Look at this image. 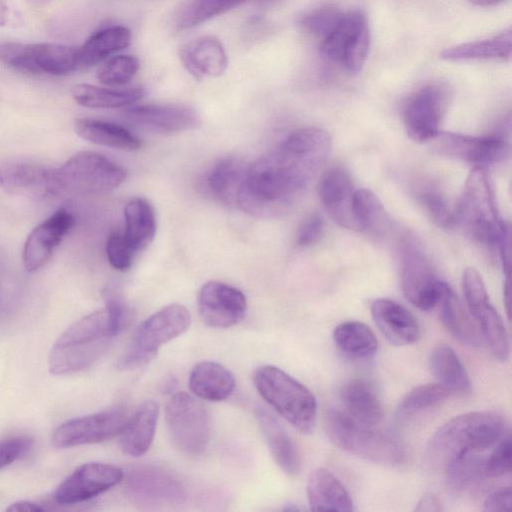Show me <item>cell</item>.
Wrapping results in <instances>:
<instances>
[{"instance_id": "1", "label": "cell", "mask_w": 512, "mask_h": 512, "mask_svg": "<svg viewBox=\"0 0 512 512\" xmlns=\"http://www.w3.org/2000/svg\"><path fill=\"white\" fill-rule=\"evenodd\" d=\"M321 166L313 155L281 142L249 164L236 205L256 218H277L292 207Z\"/></svg>"}, {"instance_id": "2", "label": "cell", "mask_w": 512, "mask_h": 512, "mask_svg": "<svg viewBox=\"0 0 512 512\" xmlns=\"http://www.w3.org/2000/svg\"><path fill=\"white\" fill-rule=\"evenodd\" d=\"M507 433L506 418L495 411L467 412L443 424L425 447L424 459L433 468L443 467L464 452H481L497 444Z\"/></svg>"}, {"instance_id": "3", "label": "cell", "mask_w": 512, "mask_h": 512, "mask_svg": "<svg viewBox=\"0 0 512 512\" xmlns=\"http://www.w3.org/2000/svg\"><path fill=\"white\" fill-rule=\"evenodd\" d=\"M115 337L105 308L82 317L53 344L48 357L50 373L68 375L89 368L106 353Z\"/></svg>"}, {"instance_id": "4", "label": "cell", "mask_w": 512, "mask_h": 512, "mask_svg": "<svg viewBox=\"0 0 512 512\" xmlns=\"http://www.w3.org/2000/svg\"><path fill=\"white\" fill-rule=\"evenodd\" d=\"M325 429L331 443L349 454L387 466L405 463L407 451L396 437L358 423L346 413L329 410Z\"/></svg>"}, {"instance_id": "5", "label": "cell", "mask_w": 512, "mask_h": 512, "mask_svg": "<svg viewBox=\"0 0 512 512\" xmlns=\"http://www.w3.org/2000/svg\"><path fill=\"white\" fill-rule=\"evenodd\" d=\"M253 381L262 398L293 427L303 434L313 432L317 402L305 385L272 365L259 367Z\"/></svg>"}, {"instance_id": "6", "label": "cell", "mask_w": 512, "mask_h": 512, "mask_svg": "<svg viewBox=\"0 0 512 512\" xmlns=\"http://www.w3.org/2000/svg\"><path fill=\"white\" fill-rule=\"evenodd\" d=\"M127 172L107 157L92 151L73 155L53 169L55 195L101 194L120 186Z\"/></svg>"}, {"instance_id": "7", "label": "cell", "mask_w": 512, "mask_h": 512, "mask_svg": "<svg viewBox=\"0 0 512 512\" xmlns=\"http://www.w3.org/2000/svg\"><path fill=\"white\" fill-rule=\"evenodd\" d=\"M191 323V315L181 304L167 305L145 319L135 330L118 361L122 370L146 365L162 345L183 334Z\"/></svg>"}, {"instance_id": "8", "label": "cell", "mask_w": 512, "mask_h": 512, "mask_svg": "<svg viewBox=\"0 0 512 512\" xmlns=\"http://www.w3.org/2000/svg\"><path fill=\"white\" fill-rule=\"evenodd\" d=\"M501 222L488 174L484 167L475 166L457 203V225H463L475 240L496 245Z\"/></svg>"}, {"instance_id": "9", "label": "cell", "mask_w": 512, "mask_h": 512, "mask_svg": "<svg viewBox=\"0 0 512 512\" xmlns=\"http://www.w3.org/2000/svg\"><path fill=\"white\" fill-rule=\"evenodd\" d=\"M400 285L404 296L417 308L437 307L447 283L439 280L417 240L404 235L399 243Z\"/></svg>"}, {"instance_id": "10", "label": "cell", "mask_w": 512, "mask_h": 512, "mask_svg": "<svg viewBox=\"0 0 512 512\" xmlns=\"http://www.w3.org/2000/svg\"><path fill=\"white\" fill-rule=\"evenodd\" d=\"M165 419L170 438L180 452L197 457L206 451L210 420L201 402L188 393H175L166 404Z\"/></svg>"}, {"instance_id": "11", "label": "cell", "mask_w": 512, "mask_h": 512, "mask_svg": "<svg viewBox=\"0 0 512 512\" xmlns=\"http://www.w3.org/2000/svg\"><path fill=\"white\" fill-rule=\"evenodd\" d=\"M321 54L350 74H358L368 57L370 32L359 10L344 12L334 29L320 42Z\"/></svg>"}, {"instance_id": "12", "label": "cell", "mask_w": 512, "mask_h": 512, "mask_svg": "<svg viewBox=\"0 0 512 512\" xmlns=\"http://www.w3.org/2000/svg\"><path fill=\"white\" fill-rule=\"evenodd\" d=\"M126 490L133 502L143 506L176 505L187 496L183 482L172 471L154 464L131 469Z\"/></svg>"}, {"instance_id": "13", "label": "cell", "mask_w": 512, "mask_h": 512, "mask_svg": "<svg viewBox=\"0 0 512 512\" xmlns=\"http://www.w3.org/2000/svg\"><path fill=\"white\" fill-rule=\"evenodd\" d=\"M129 417L127 410L116 407L70 419L55 429L53 445L63 449L107 441L120 435Z\"/></svg>"}, {"instance_id": "14", "label": "cell", "mask_w": 512, "mask_h": 512, "mask_svg": "<svg viewBox=\"0 0 512 512\" xmlns=\"http://www.w3.org/2000/svg\"><path fill=\"white\" fill-rule=\"evenodd\" d=\"M431 141L437 153L481 167L499 163L509 155L508 141L500 134L471 136L439 132Z\"/></svg>"}, {"instance_id": "15", "label": "cell", "mask_w": 512, "mask_h": 512, "mask_svg": "<svg viewBox=\"0 0 512 512\" xmlns=\"http://www.w3.org/2000/svg\"><path fill=\"white\" fill-rule=\"evenodd\" d=\"M123 471L112 464L89 462L78 466L56 488L55 501L72 505L90 500L121 482Z\"/></svg>"}, {"instance_id": "16", "label": "cell", "mask_w": 512, "mask_h": 512, "mask_svg": "<svg viewBox=\"0 0 512 512\" xmlns=\"http://www.w3.org/2000/svg\"><path fill=\"white\" fill-rule=\"evenodd\" d=\"M446 101L445 89L437 84L422 87L408 100L403 118L410 139L431 141L440 132Z\"/></svg>"}, {"instance_id": "17", "label": "cell", "mask_w": 512, "mask_h": 512, "mask_svg": "<svg viewBox=\"0 0 512 512\" xmlns=\"http://www.w3.org/2000/svg\"><path fill=\"white\" fill-rule=\"evenodd\" d=\"M197 304L202 320L212 328L232 327L242 321L247 312L244 293L219 281H209L201 287Z\"/></svg>"}, {"instance_id": "18", "label": "cell", "mask_w": 512, "mask_h": 512, "mask_svg": "<svg viewBox=\"0 0 512 512\" xmlns=\"http://www.w3.org/2000/svg\"><path fill=\"white\" fill-rule=\"evenodd\" d=\"M74 224L75 217L71 211L60 208L37 225L28 235L23 248L26 271L34 273L44 267Z\"/></svg>"}, {"instance_id": "19", "label": "cell", "mask_w": 512, "mask_h": 512, "mask_svg": "<svg viewBox=\"0 0 512 512\" xmlns=\"http://www.w3.org/2000/svg\"><path fill=\"white\" fill-rule=\"evenodd\" d=\"M133 126L147 131L173 134L197 129L199 114L191 107L176 104L132 106L123 112Z\"/></svg>"}, {"instance_id": "20", "label": "cell", "mask_w": 512, "mask_h": 512, "mask_svg": "<svg viewBox=\"0 0 512 512\" xmlns=\"http://www.w3.org/2000/svg\"><path fill=\"white\" fill-rule=\"evenodd\" d=\"M320 200L341 227L361 231L354 210L355 189L349 174L339 167L325 171L318 182Z\"/></svg>"}, {"instance_id": "21", "label": "cell", "mask_w": 512, "mask_h": 512, "mask_svg": "<svg viewBox=\"0 0 512 512\" xmlns=\"http://www.w3.org/2000/svg\"><path fill=\"white\" fill-rule=\"evenodd\" d=\"M0 187L12 195L43 198L55 195L53 169L16 162L0 167Z\"/></svg>"}, {"instance_id": "22", "label": "cell", "mask_w": 512, "mask_h": 512, "mask_svg": "<svg viewBox=\"0 0 512 512\" xmlns=\"http://www.w3.org/2000/svg\"><path fill=\"white\" fill-rule=\"evenodd\" d=\"M372 318L384 337L393 345H409L420 337V326L414 315L398 302L379 298L370 307Z\"/></svg>"}, {"instance_id": "23", "label": "cell", "mask_w": 512, "mask_h": 512, "mask_svg": "<svg viewBox=\"0 0 512 512\" xmlns=\"http://www.w3.org/2000/svg\"><path fill=\"white\" fill-rule=\"evenodd\" d=\"M185 69L195 78L221 76L227 66L225 49L214 36H201L185 43L179 50Z\"/></svg>"}, {"instance_id": "24", "label": "cell", "mask_w": 512, "mask_h": 512, "mask_svg": "<svg viewBox=\"0 0 512 512\" xmlns=\"http://www.w3.org/2000/svg\"><path fill=\"white\" fill-rule=\"evenodd\" d=\"M256 417L275 463L285 474L297 475L301 469V457L293 439L266 409L258 408Z\"/></svg>"}, {"instance_id": "25", "label": "cell", "mask_w": 512, "mask_h": 512, "mask_svg": "<svg viewBox=\"0 0 512 512\" xmlns=\"http://www.w3.org/2000/svg\"><path fill=\"white\" fill-rule=\"evenodd\" d=\"M306 493L310 510L352 511L353 501L344 485L327 469L311 471Z\"/></svg>"}, {"instance_id": "26", "label": "cell", "mask_w": 512, "mask_h": 512, "mask_svg": "<svg viewBox=\"0 0 512 512\" xmlns=\"http://www.w3.org/2000/svg\"><path fill=\"white\" fill-rule=\"evenodd\" d=\"M158 416V403L147 400L129 417L120 433V446L125 454L139 457L149 450L154 439Z\"/></svg>"}, {"instance_id": "27", "label": "cell", "mask_w": 512, "mask_h": 512, "mask_svg": "<svg viewBox=\"0 0 512 512\" xmlns=\"http://www.w3.org/2000/svg\"><path fill=\"white\" fill-rule=\"evenodd\" d=\"M346 414L358 423L374 427L384 416L383 405L375 388L366 380L351 379L340 391Z\"/></svg>"}, {"instance_id": "28", "label": "cell", "mask_w": 512, "mask_h": 512, "mask_svg": "<svg viewBox=\"0 0 512 512\" xmlns=\"http://www.w3.org/2000/svg\"><path fill=\"white\" fill-rule=\"evenodd\" d=\"M233 374L222 364L202 361L196 364L189 376V388L198 398L207 401H223L234 391Z\"/></svg>"}, {"instance_id": "29", "label": "cell", "mask_w": 512, "mask_h": 512, "mask_svg": "<svg viewBox=\"0 0 512 512\" xmlns=\"http://www.w3.org/2000/svg\"><path fill=\"white\" fill-rule=\"evenodd\" d=\"M443 326L461 343L477 347L482 342L475 320L470 317L463 303L447 284L437 305Z\"/></svg>"}, {"instance_id": "30", "label": "cell", "mask_w": 512, "mask_h": 512, "mask_svg": "<svg viewBox=\"0 0 512 512\" xmlns=\"http://www.w3.org/2000/svg\"><path fill=\"white\" fill-rule=\"evenodd\" d=\"M429 368L438 383L450 394H471L472 383L467 370L451 347L444 344L434 347L429 355Z\"/></svg>"}, {"instance_id": "31", "label": "cell", "mask_w": 512, "mask_h": 512, "mask_svg": "<svg viewBox=\"0 0 512 512\" xmlns=\"http://www.w3.org/2000/svg\"><path fill=\"white\" fill-rule=\"evenodd\" d=\"M249 164L236 155L219 159L207 175V188L214 198L227 205H236L240 187Z\"/></svg>"}, {"instance_id": "32", "label": "cell", "mask_w": 512, "mask_h": 512, "mask_svg": "<svg viewBox=\"0 0 512 512\" xmlns=\"http://www.w3.org/2000/svg\"><path fill=\"white\" fill-rule=\"evenodd\" d=\"M130 30L121 25L110 26L93 33L80 47H77L78 69L94 66L112 54L129 46Z\"/></svg>"}, {"instance_id": "33", "label": "cell", "mask_w": 512, "mask_h": 512, "mask_svg": "<svg viewBox=\"0 0 512 512\" xmlns=\"http://www.w3.org/2000/svg\"><path fill=\"white\" fill-rule=\"evenodd\" d=\"M511 30L490 38L467 42L443 50L440 57L449 62L492 60L507 61L511 57Z\"/></svg>"}, {"instance_id": "34", "label": "cell", "mask_w": 512, "mask_h": 512, "mask_svg": "<svg viewBox=\"0 0 512 512\" xmlns=\"http://www.w3.org/2000/svg\"><path fill=\"white\" fill-rule=\"evenodd\" d=\"M75 131L82 139L101 146L126 151L141 147V140L130 130L103 120L79 118L75 121Z\"/></svg>"}, {"instance_id": "35", "label": "cell", "mask_w": 512, "mask_h": 512, "mask_svg": "<svg viewBox=\"0 0 512 512\" xmlns=\"http://www.w3.org/2000/svg\"><path fill=\"white\" fill-rule=\"evenodd\" d=\"M124 218V236L135 253L142 251L152 242L157 229L152 205L145 198H133L125 206Z\"/></svg>"}, {"instance_id": "36", "label": "cell", "mask_w": 512, "mask_h": 512, "mask_svg": "<svg viewBox=\"0 0 512 512\" xmlns=\"http://www.w3.org/2000/svg\"><path fill=\"white\" fill-rule=\"evenodd\" d=\"M336 347L351 359L371 358L378 349V340L374 332L359 321H346L337 325L333 331Z\"/></svg>"}, {"instance_id": "37", "label": "cell", "mask_w": 512, "mask_h": 512, "mask_svg": "<svg viewBox=\"0 0 512 512\" xmlns=\"http://www.w3.org/2000/svg\"><path fill=\"white\" fill-rule=\"evenodd\" d=\"M73 99L88 108H120L130 106L141 99L145 90L141 86L123 90L102 88L90 84H77L72 87Z\"/></svg>"}, {"instance_id": "38", "label": "cell", "mask_w": 512, "mask_h": 512, "mask_svg": "<svg viewBox=\"0 0 512 512\" xmlns=\"http://www.w3.org/2000/svg\"><path fill=\"white\" fill-rule=\"evenodd\" d=\"M32 59L37 74L65 75L78 69L77 47L59 43L32 44Z\"/></svg>"}, {"instance_id": "39", "label": "cell", "mask_w": 512, "mask_h": 512, "mask_svg": "<svg viewBox=\"0 0 512 512\" xmlns=\"http://www.w3.org/2000/svg\"><path fill=\"white\" fill-rule=\"evenodd\" d=\"M442 468L447 489L462 494L485 474V459L478 452H464L449 459Z\"/></svg>"}, {"instance_id": "40", "label": "cell", "mask_w": 512, "mask_h": 512, "mask_svg": "<svg viewBox=\"0 0 512 512\" xmlns=\"http://www.w3.org/2000/svg\"><path fill=\"white\" fill-rule=\"evenodd\" d=\"M354 210L361 231L376 237L384 236L388 232L390 218L379 198L371 190H355Z\"/></svg>"}, {"instance_id": "41", "label": "cell", "mask_w": 512, "mask_h": 512, "mask_svg": "<svg viewBox=\"0 0 512 512\" xmlns=\"http://www.w3.org/2000/svg\"><path fill=\"white\" fill-rule=\"evenodd\" d=\"M473 319L478 325L482 340L492 356L499 362L509 358V338L504 322L492 303L479 311Z\"/></svg>"}, {"instance_id": "42", "label": "cell", "mask_w": 512, "mask_h": 512, "mask_svg": "<svg viewBox=\"0 0 512 512\" xmlns=\"http://www.w3.org/2000/svg\"><path fill=\"white\" fill-rule=\"evenodd\" d=\"M449 396V391L439 383L418 385L400 400L396 414L399 418L417 415L441 405Z\"/></svg>"}, {"instance_id": "43", "label": "cell", "mask_w": 512, "mask_h": 512, "mask_svg": "<svg viewBox=\"0 0 512 512\" xmlns=\"http://www.w3.org/2000/svg\"><path fill=\"white\" fill-rule=\"evenodd\" d=\"M245 1L190 0L178 17L177 27L180 30L193 28L239 6Z\"/></svg>"}, {"instance_id": "44", "label": "cell", "mask_w": 512, "mask_h": 512, "mask_svg": "<svg viewBox=\"0 0 512 512\" xmlns=\"http://www.w3.org/2000/svg\"><path fill=\"white\" fill-rule=\"evenodd\" d=\"M139 66V60L134 55H117L100 66L97 78L107 86L125 85L135 76Z\"/></svg>"}, {"instance_id": "45", "label": "cell", "mask_w": 512, "mask_h": 512, "mask_svg": "<svg viewBox=\"0 0 512 512\" xmlns=\"http://www.w3.org/2000/svg\"><path fill=\"white\" fill-rule=\"evenodd\" d=\"M419 201L431 220L439 227L451 228L457 225V204L452 205L438 190L427 189L420 192Z\"/></svg>"}, {"instance_id": "46", "label": "cell", "mask_w": 512, "mask_h": 512, "mask_svg": "<svg viewBox=\"0 0 512 512\" xmlns=\"http://www.w3.org/2000/svg\"><path fill=\"white\" fill-rule=\"evenodd\" d=\"M343 13L336 6H321L305 14L300 24L306 32L321 42L334 29Z\"/></svg>"}, {"instance_id": "47", "label": "cell", "mask_w": 512, "mask_h": 512, "mask_svg": "<svg viewBox=\"0 0 512 512\" xmlns=\"http://www.w3.org/2000/svg\"><path fill=\"white\" fill-rule=\"evenodd\" d=\"M0 62L20 73L37 74L32 59L31 43L0 42Z\"/></svg>"}, {"instance_id": "48", "label": "cell", "mask_w": 512, "mask_h": 512, "mask_svg": "<svg viewBox=\"0 0 512 512\" xmlns=\"http://www.w3.org/2000/svg\"><path fill=\"white\" fill-rule=\"evenodd\" d=\"M106 254L113 268L119 271H126L132 265L135 251L124 234L115 231L107 239Z\"/></svg>"}, {"instance_id": "49", "label": "cell", "mask_w": 512, "mask_h": 512, "mask_svg": "<svg viewBox=\"0 0 512 512\" xmlns=\"http://www.w3.org/2000/svg\"><path fill=\"white\" fill-rule=\"evenodd\" d=\"M103 296L110 325L117 336L129 325L132 317L131 310L115 290L107 288Z\"/></svg>"}, {"instance_id": "50", "label": "cell", "mask_w": 512, "mask_h": 512, "mask_svg": "<svg viewBox=\"0 0 512 512\" xmlns=\"http://www.w3.org/2000/svg\"><path fill=\"white\" fill-rule=\"evenodd\" d=\"M511 435L507 433L485 460V474L500 477L511 472Z\"/></svg>"}, {"instance_id": "51", "label": "cell", "mask_w": 512, "mask_h": 512, "mask_svg": "<svg viewBox=\"0 0 512 512\" xmlns=\"http://www.w3.org/2000/svg\"><path fill=\"white\" fill-rule=\"evenodd\" d=\"M33 447L29 436H14L0 441V470L25 456Z\"/></svg>"}, {"instance_id": "52", "label": "cell", "mask_w": 512, "mask_h": 512, "mask_svg": "<svg viewBox=\"0 0 512 512\" xmlns=\"http://www.w3.org/2000/svg\"><path fill=\"white\" fill-rule=\"evenodd\" d=\"M324 220L318 213L308 216L298 229L296 242L299 246H310L316 243L323 234Z\"/></svg>"}, {"instance_id": "53", "label": "cell", "mask_w": 512, "mask_h": 512, "mask_svg": "<svg viewBox=\"0 0 512 512\" xmlns=\"http://www.w3.org/2000/svg\"><path fill=\"white\" fill-rule=\"evenodd\" d=\"M496 246L502 263V268L506 277L511 270V233L508 222L502 220Z\"/></svg>"}, {"instance_id": "54", "label": "cell", "mask_w": 512, "mask_h": 512, "mask_svg": "<svg viewBox=\"0 0 512 512\" xmlns=\"http://www.w3.org/2000/svg\"><path fill=\"white\" fill-rule=\"evenodd\" d=\"M512 504L511 487H502L486 497L483 510L489 512L509 511Z\"/></svg>"}, {"instance_id": "55", "label": "cell", "mask_w": 512, "mask_h": 512, "mask_svg": "<svg viewBox=\"0 0 512 512\" xmlns=\"http://www.w3.org/2000/svg\"><path fill=\"white\" fill-rule=\"evenodd\" d=\"M415 510L419 512H440L443 511V507L436 495L426 493L418 501Z\"/></svg>"}, {"instance_id": "56", "label": "cell", "mask_w": 512, "mask_h": 512, "mask_svg": "<svg viewBox=\"0 0 512 512\" xmlns=\"http://www.w3.org/2000/svg\"><path fill=\"white\" fill-rule=\"evenodd\" d=\"M7 511L9 512H39L44 511V508L37 503L28 501V500H20L12 503L9 507H7Z\"/></svg>"}, {"instance_id": "57", "label": "cell", "mask_w": 512, "mask_h": 512, "mask_svg": "<svg viewBox=\"0 0 512 512\" xmlns=\"http://www.w3.org/2000/svg\"><path fill=\"white\" fill-rule=\"evenodd\" d=\"M11 8L7 0H0V27L9 23Z\"/></svg>"}, {"instance_id": "58", "label": "cell", "mask_w": 512, "mask_h": 512, "mask_svg": "<svg viewBox=\"0 0 512 512\" xmlns=\"http://www.w3.org/2000/svg\"><path fill=\"white\" fill-rule=\"evenodd\" d=\"M511 293H510V282H509V276L506 277L505 283H504V290H503V298H504V305L506 308V312L509 315L510 313V302H511Z\"/></svg>"}, {"instance_id": "59", "label": "cell", "mask_w": 512, "mask_h": 512, "mask_svg": "<svg viewBox=\"0 0 512 512\" xmlns=\"http://www.w3.org/2000/svg\"><path fill=\"white\" fill-rule=\"evenodd\" d=\"M471 4L480 7L494 6L503 0H468Z\"/></svg>"}, {"instance_id": "60", "label": "cell", "mask_w": 512, "mask_h": 512, "mask_svg": "<svg viewBox=\"0 0 512 512\" xmlns=\"http://www.w3.org/2000/svg\"><path fill=\"white\" fill-rule=\"evenodd\" d=\"M4 309H5L4 291H3V286L1 283V279H0V316L4 312Z\"/></svg>"}, {"instance_id": "61", "label": "cell", "mask_w": 512, "mask_h": 512, "mask_svg": "<svg viewBox=\"0 0 512 512\" xmlns=\"http://www.w3.org/2000/svg\"><path fill=\"white\" fill-rule=\"evenodd\" d=\"M257 3H259L260 5H265V6H269V5H273L281 0H255Z\"/></svg>"}]
</instances>
